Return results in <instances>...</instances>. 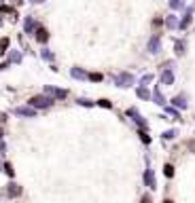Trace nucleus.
Here are the masks:
<instances>
[{
  "label": "nucleus",
  "mask_w": 195,
  "mask_h": 203,
  "mask_svg": "<svg viewBox=\"0 0 195 203\" xmlns=\"http://www.w3.org/2000/svg\"><path fill=\"white\" fill-rule=\"evenodd\" d=\"M53 104V97H47V95H36L30 100V106L32 108H49Z\"/></svg>",
  "instance_id": "1"
},
{
  "label": "nucleus",
  "mask_w": 195,
  "mask_h": 203,
  "mask_svg": "<svg viewBox=\"0 0 195 203\" xmlns=\"http://www.w3.org/2000/svg\"><path fill=\"white\" fill-rule=\"evenodd\" d=\"M15 114L17 117H26V119H34L36 117V108H32V106H17Z\"/></svg>",
  "instance_id": "2"
},
{
  "label": "nucleus",
  "mask_w": 195,
  "mask_h": 203,
  "mask_svg": "<svg viewBox=\"0 0 195 203\" xmlns=\"http://www.w3.org/2000/svg\"><path fill=\"white\" fill-rule=\"evenodd\" d=\"M45 91H47L49 97H57V100H64V97L68 95V91H66V89H57V87H47Z\"/></svg>",
  "instance_id": "3"
},
{
  "label": "nucleus",
  "mask_w": 195,
  "mask_h": 203,
  "mask_svg": "<svg viewBox=\"0 0 195 203\" xmlns=\"http://www.w3.org/2000/svg\"><path fill=\"white\" fill-rule=\"evenodd\" d=\"M132 82H134V76H132L129 72H123V74L117 76V85H119V87H129Z\"/></svg>",
  "instance_id": "4"
},
{
  "label": "nucleus",
  "mask_w": 195,
  "mask_h": 203,
  "mask_svg": "<svg viewBox=\"0 0 195 203\" xmlns=\"http://www.w3.org/2000/svg\"><path fill=\"white\" fill-rule=\"evenodd\" d=\"M6 195H9L11 199H15V197H19V195H21V186H19V184H15V182H11V184H6Z\"/></svg>",
  "instance_id": "5"
},
{
  "label": "nucleus",
  "mask_w": 195,
  "mask_h": 203,
  "mask_svg": "<svg viewBox=\"0 0 195 203\" xmlns=\"http://www.w3.org/2000/svg\"><path fill=\"white\" fill-rule=\"evenodd\" d=\"M144 182H146V186H148V188H155V186H157L153 169H146V171H144Z\"/></svg>",
  "instance_id": "6"
},
{
  "label": "nucleus",
  "mask_w": 195,
  "mask_h": 203,
  "mask_svg": "<svg viewBox=\"0 0 195 203\" xmlns=\"http://www.w3.org/2000/svg\"><path fill=\"white\" fill-rule=\"evenodd\" d=\"M127 114H129V117H134V121L138 123V125H140L142 129L146 127V121L142 119V117H140V114H138V110H136V108H129V110H127Z\"/></svg>",
  "instance_id": "7"
},
{
  "label": "nucleus",
  "mask_w": 195,
  "mask_h": 203,
  "mask_svg": "<svg viewBox=\"0 0 195 203\" xmlns=\"http://www.w3.org/2000/svg\"><path fill=\"white\" fill-rule=\"evenodd\" d=\"M34 36H36V40L38 42H47L49 40V32L45 30V28H38V30L34 32Z\"/></svg>",
  "instance_id": "8"
},
{
  "label": "nucleus",
  "mask_w": 195,
  "mask_h": 203,
  "mask_svg": "<svg viewBox=\"0 0 195 203\" xmlns=\"http://www.w3.org/2000/svg\"><path fill=\"white\" fill-rule=\"evenodd\" d=\"M23 28H26L28 34H34V32H36V23H34V19H32V17H26V26H23Z\"/></svg>",
  "instance_id": "9"
},
{
  "label": "nucleus",
  "mask_w": 195,
  "mask_h": 203,
  "mask_svg": "<svg viewBox=\"0 0 195 203\" xmlns=\"http://www.w3.org/2000/svg\"><path fill=\"white\" fill-rule=\"evenodd\" d=\"M70 76H72V79L83 81V79H87V72H83L81 68H72V70H70Z\"/></svg>",
  "instance_id": "10"
},
{
  "label": "nucleus",
  "mask_w": 195,
  "mask_h": 203,
  "mask_svg": "<svg viewBox=\"0 0 195 203\" xmlns=\"http://www.w3.org/2000/svg\"><path fill=\"white\" fill-rule=\"evenodd\" d=\"M153 100H155V104H159V106H163L165 104V97L161 95V91L155 87V91H153Z\"/></svg>",
  "instance_id": "11"
},
{
  "label": "nucleus",
  "mask_w": 195,
  "mask_h": 203,
  "mask_svg": "<svg viewBox=\"0 0 195 203\" xmlns=\"http://www.w3.org/2000/svg\"><path fill=\"white\" fill-rule=\"evenodd\" d=\"M148 51H151V53H159V36L151 38V42H148Z\"/></svg>",
  "instance_id": "12"
},
{
  "label": "nucleus",
  "mask_w": 195,
  "mask_h": 203,
  "mask_svg": "<svg viewBox=\"0 0 195 203\" xmlns=\"http://www.w3.org/2000/svg\"><path fill=\"white\" fill-rule=\"evenodd\" d=\"M161 82H163V85H172V82H174V74H172L170 70H165V72L161 74Z\"/></svg>",
  "instance_id": "13"
},
{
  "label": "nucleus",
  "mask_w": 195,
  "mask_h": 203,
  "mask_svg": "<svg viewBox=\"0 0 195 203\" xmlns=\"http://www.w3.org/2000/svg\"><path fill=\"white\" fill-rule=\"evenodd\" d=\"M172 104H174L176 108H180V110H183V108H187V102H185V97H180V95H178V97H174V100H172Z\"/></svg>",
  "instance_id": "14"
},
{
  "label": "nucleus",
  "mask_w": 195,
  "mask_h": 203,
  "mask_svg": "<svg viewBox=\"0 0 195 203\" xmlns=\"http://www.w3.org/2000/svg\"><path fill=\"white\" fill-rule=\"evenodd\" d=\"M138 97H140V100H148V97H151V93H148L146 87H140V89H138Z\"/></svg>",
  "instance_id": "15"
},
{
  "label": "nucleus",
  "mask_w": 195,
  "mask_h": 203,
  "mask_svg": "<svg viewBox=\"0 0 195 203\" xmlns=\"http://www.w3.org/2000/svg\"><path fill=\"white\" fill-rule=\"evenodd\" d=\"M189 23H191V11H189V13H187V15H185V19H183V23H180V28H183V30H185V28H187V26H189Z\"/></svg>",
  "instance_id": "16"
},
{
  "label": "nucleus",
  "mask_w": 195,
  "mask_h": 203,
  "mask_svg": "<svg viewBox=\"0 0 195 203\" xmlns=\"http://www.w3.org/2000/svg\"><path fill=\"white\" fill-rule=\"evenodd\" d=\"M163 173H165V176H168V178H172V176H174V167H172V165H170V163H168V165H165V167H163Z\"/></svg>",
  "instance_id": "17"
},
{
  "label": "nucleus",
  "mask_w": 195,
  "mask_h": 203,
  "mask_svg": "<svg viewBox=\"0 0 195 203\" xmlns=\"http://www.w3.org/2000/svg\"><path fill=\"white\" fill-rule=\"evenodd\" d=\"M183 4H185V0H170L172 9H183Z\"/></svg>",
  "instance_id": "18"
},
{
  "label": "nucleus",
  "mask_w": 195,
  "mask_h": 203,
  "mask_svg": "<svg viewBox=\"0 0 195 203\" xmlns=\"http://www.w3.org/2000/svg\"><path fill=\"white\" fill-rule=\"evenodd\" d=\"M87 79H89V81H94V82H100L104 76H102V74H98V72H94V74H87Z\"/></svg>",
  "instance_id": "19"
},
{
  "label": "nucleus",
  "mask_w": 195,
  "mask_h": 203,
  "mask_svg": "<svg viewBox=\"0 0 195 203\" xmlns=\"http://www.w3.org/2000/svg\"><path fill=\"white\" fill-rule=\"evenodd\" d=\"M138 135H140V140H142V142H144V144H151V138H148V133H146L144 129H142V131H140V133H138Z\"/></svg>",
  "instance_id": "20"
},
{
  "label": "nucleus",
  "mask_w": 195,
  "mask_h": 203,
  "mask_svg": "<svg viewBox=\"0 0 195 203\" xmlns=\"http://www.w3.org/2000/svg\"><path fill=\"white\" fill-rule=\"evenodd\" d=\"M183 53H185V42H176V55H183Z\"/></svg>",
  "instance_id": "21"
},
{
  "label": "nucleus",
  "mask_w": 195,
  "mask_h": 203,
  "mask_svg": "<svg viewBox=\"0 0 195 203\" xmlns=\"http://www.w3.org/2000/svg\"><path fill=\"white\" fill-rule=\"evenodd\" d=\"M4 171H6V176H13V173H15V169H13L11 163H4Z\"/></svg>",
  "instance_id": "22"
},
{
  "label": "nucleus",
  "mask_w": 195,
  "mask_h": 203,
  "mask_svg": "<svg viewBox=\"0 0 195 203\" xmlns=\"http://www.w3.org/2000/svg\"><path fill=\"white\" fill-rule=\"evenodd\" d=\"M9 49V38H0V51H6Z\"/></svg>",
  "instance_id": "23"
},
{
  "label": "nucleus",
  "mask_w": 195,
  "mask_h": 203,
  "mask_svg": "<svg viewBox=\"0 0 195 203\" xmlns=\"http://www.w3.org/2000/svg\"><path fill=\"white\" fill-rule=\"evenodd\" d=\"M41 55H43V57H45V59H49V61H51V59H53V53H51V51H49V49H43V53H41Z\"/></svg>",
  "instance_id": "24"
},
{
  "label": "nucleus",
  "mask_w": 195,
  "mask_h": 203,
  "mask_svg": "<svg viewBox=\"0 0 195 203\" xmlns=\"http://www.w3.org/2000/svg\"><path fill=\"white\" fill-rule=\"evenodd\" d=\"M165 23H168V28H176V26H178L174 17H168V19H165Z\"/></svg>",
  "instance_id": "25"
},
{
  "label": "nucleus",
  "mask_w": 195,
  "mask_h": 203,
  "mask_svg": "<svg viewBox=\"0 0 195 203\" xmlns=\"http://www.w3.org/2000/svg\"><path fill=\"white\" fill-rule=\"evenodd\" d=\"M98 106H102V108H112V104H110L108 100H100V102H98Z\"/></svg>",
  "instance_id": "26"
},
{
  "label": "nucleus",
  "mask_w": 195,
  "mask_h": 203,
  "mask_svg": "<svg viewBox=\"0 0 195 203\" xmlns=\"http://www.w3.org/2000/svg\"><path fill=\"white\" fill-rule=\"evenodd\" d=\"M163 138H165V140H172V138H176V131H174V129H170V131H165V133H163Z\"/></svg>",
  "instance_id": "27"
},
{
  "label": "nucleus",
  "mask_w": 195,
  "mask_h": 203,
  "mask_svg": "<svg viewBox=\"0 0 195 203\" xmlns=\"http://www.w3.org/2000/svg\"><path fill=\"white\" fill-rule=\"evenodd\" d=\"M165 112H168V114H170L172 119H178V112H176L174 108H165Z\"/></svg>",
  "instance_id": "28"
},
{
  "label": "nucleus",
  "mask_w": 195,
  "mask_h": 203,
  "mask_svg": "<svg viewBox=\"0 0 195 203\" xmlns=\"http://www.w3.org/2000/svg\"><path fill=\"white\" fill-rule=\"evenodd\" d=\"M11 61H21V55H19V53H13V55H11Z\"/></svg>",
  "instance_id": "29"
},
{
  "label": "nucleus",
  "mask_w": 195,
  "mask_h": 203,
  "mask_svg": "<svg viewBox=\"0 0 195 203\" xmlns=\"http://www.w3.org/2000/svg\"><path fill=\"white\" fill-rule=\"evenodd\" d=\"M79 104H81V106H91V102H89V100H85V97H81V100H79Z\"/></svg>",
  "instance_id": "30"
},
{
  "label": "nucleus",
  "mask_w": 195,
  "mask_h": 203,
  "mask_svg": "<svg viewBox=\"0 0 195 203\" xmlns=\"http://www.w3.org/2000/svg\"><path fill=\"white\" fill-rule=\"evenodd\" d=\"M187 146H189V150H191V152H195V140H189V144H187Z\"/></svg>",
  "instance_id": "31"
},
{
  "label": "nucleus",
  "mask_w": 195,
  "mask_h": 203,
  "mask_svg": "<svg viewBox=\"0 0 195 203\" xmlns=\"http://www.w3.org/2000/svg\"><path fill=\"white\" fill-rule=\"evenodd\" d=\"M151 81H153V76H151V74H146L144 79H142V85H146V82H151Z\"/></svg>",
  "instance_id": "32"
},
{
  "label": "nucleus",
  "mask_w": 195,
  "mask_h": 203,
  "mask_svg": "<svg viewBox=\"0 0 195 203\" xmlns=\"http://www.w3.org/2000/svg\"><path fill=\"white\" fill-rule=\"evenodd\" d=\"M142 203H151V197H148V195H144V197H142Z\"/></svg>",
  "instance_id": "33"
},
{
  "label": "nucleus",
  "mask_w": 195,
  "mask_h": 203,
  "mask_svg": "<svg viewBox=\"0 0 195 203\" xmlns=\"http://www.w3.org/2000/svg\"><path fill=\"white\" fill-rule=\"evenodd\" d=\"M2 135H4V133H2V129H0V140H2Z\"/></svg>",
  "instance_id": "34"
},
{
  "label": "nucleus",
  "mask_w": 195,
  "mask_h": 203,
  "mask_svg": "<svg viewBox=\"0 0 195 203\" xmlns=\"http://www.w3.org/2000/svg\"><path fill=\"white\" fill-rule=\"evenodd\" d=\"M32 2H43V0H32Z\"/></svg>",
  "instance_id": "35"
},
{
  "label": "nucleus",
  "mask_w": 195,
  "mask_h": 203,
  "mask_svg": "<svg viewBox=\"0 0 195 203\" xmlns=\"http://www.w3.org/2000/svg\"><path fill=\"white\" fill-rule=\"evenodd\" d=\"M163 203H172V201H163Z\"/></svg>",
  "instance_id": "36"
}]
</instances>
